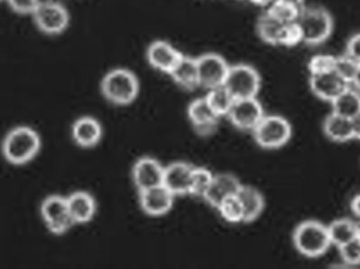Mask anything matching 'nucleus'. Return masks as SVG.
<instances>
[{"label":"nucleus","mask_w":360,"mask_h":269,"mask_svg":"<svg viewBox=\"0 0 360 269\" xmlns=\"http://www.w3.org/2000/svg\"><path fill=\"white\" fill-rule=\"evenodd\" d=\"M216 209L228 223L238 224L243 222V209L236 196L226 199Z\"/></svg>","instance_id":"c85d7f7f"},{"label":"nucleus","mask_w":360,"mask_h":269,"mask_svg":"<svg viewBox=\"0 0 360 269\" xmlns=\"http://www.w3.org/2000/svg\"><path fill=\"white\" fill-rule=\"evenodd\" d=\"M182 56L184 54L181 52L165 40H155L147 50V59L150 65L168 75L176 67Z\"/></svg>","instance_id":"2eb2a0df"},{"label":"nucleus","mask_w":360,"mask_h":269,"mask_svg":"<svg viewBox=\"0 0 360 269\" xmlns=\"http://www.w3.org/2000/svg\"><path fill=\"white\" fill-rule=\"evenodd\" d=\"M72 137L80 147H94L103 138V128L95 118L82 117L74 122Z\"/></svg>","instance_id":"6ab92c4d"},{"label":"nucleus","mask_w":360,"mask_h":269,"mask_svg":"<svg viewBox=\"0 0 360 269\" xmlns=\"http://www.w3.org/2000/svg\"><path fill=\"white\" fill-rule=\"evenodd\" d=\"M330 105L334 113L352 119L360 112V92L351 84Z\"/></svg>","instance_id":"b1692460"},{"label":"nucleus","mask_w":360,"mask_h":269,"mask_svg":"<svg viewBox=\"0 0 360 269\" xmlns=\"http://www.w3.org/2000/svg\"><path fill=\"white\" fill-rule=\"evenodd\" d=\"M173 81L186 91H194L199 86L196 58L184 54L176 67L169 74Z\"/></svg>","instance_id":"4be33fe9"},{"label":"nucleus","mask_w":360,"mask_h":269,"mask_svg":"<svg viewBox=\"0 0 360 269\" xmlns=\"http://www.w3.org/2000/svg\"><path fill=\"white\" fill-rule=\"evenodd\" d=\"M34 22L46 35H59L70 25V13L63 4L54 0L40 1L33 14Z\"/></svg>","instance_id":"0eeeda50"},{"label":"nucleus","mask_w":360,"mask_h":269,"mask_svg":"<svg viewBox=\"0 0 360 269\" xmlns=\"http://www.w3.org/2000/svg\"><path fill=\"white\" fill-rule=\"evenodd\" d=\"M241 186L243 184L235 176L230 173L215 175L207 194L203 197V200L210 206L217 209L226 199L236 196Z\"/></svg>","instance_id":"dca6fc26"},{"label":"nucleus","mask_w":360,"mask_h":269,"mask_svg":"<svg viewBox=\"0 0 360 269\" xmlns=\"http://www.w3.org/2000/svg\"><path fill=\"white\" fill-rule=\"evenodd\" d=\"M165 167L156 159L143 157L133 166L132 178L139 192L164 183Z\"/></svg>","instance_id":"9b49d317"},{"label":"nucleus","mask_w":360,"mask_h":269,"mask_svg":"<svg viewBox=\"0 0 360 269\" xmlns=\"http://www.w3.org/2000/svg\"><path fill=\"white\" fill-rule=\"evenodd\" d=\"M302 8L291 0H274L266 8V12L277 20L287 25L297 21Z\"/></svg>","instance_id":"bb28decb"},{"label":"nucleus","mask_w":360,"mask_h":269,"mask_svg":"<svg viewBox=\"0 0 360 269\" xmlns=\"http://www.w3.org/2000/svg\"><path fill=\"white\" fill-rule=\"evenodd\" d=\"M243 213V223L256 221L264 213L266 202L259 190L252 186H241L236 195Z\"/></svg>","instance_id":"412c9836"},{"label":"nucleus","mask_w":360,"mask_h":269,"mask_svg":"<svg viewBox=\"0 0 360 269\" xmlns=\"http://www.w3.org/2000/svg\"><path fill=\"white\" fill-rule=\"evenodd\" d=\"M254 140L264 150H279L289 143L293 128L287 118L281 115H266L254 129Z\"/></svg>","instance_id":"39448f33"},{"label":"nucleus","mask_w":360,"mask_h":269,"mask_svg":"<svg viewBox=\"0 0 360 269\" xmlns=\"http://www.w3.org/2000/svg\"><path fill=\"white\" fill-rule=\"evenodd\" d=\"M352 126H353V133H354V140H359L360 141V112L355 116L354 118H352Z\"/></svg>","instance_id":"e433bc0d"},{"label":"nucleus","mask_w":360,"mask_h":269,"mask_svg":"<svg viewBox=\"0 0 360 269\" xmlns=\"http://www.w3.org/2000/svg\"><path fill=\"white\" fill-rule=\"evenodd\" d=\"M40 213L48 230L56 236L65 234L74 225L65 197L58 195L46 197L42 201Z\"/></svg>","instance_id":"6e6552de"},{"label":"nucleus","mask_w":360,"mask_h":269,"mask_svg":"<svg viewBox=\"0 0 360 269\" xmlns=\"http://www.w3.org/2000/svg\"><path fill=\"white\" fill-rule=\"evenodd\" d=\"M6 1V0H0V2Z\"/></svg>","instance_id":"79ce46f5"},{"label":"nucleus","mask_w":360,"mask_h":269,"mask_svg":"<svg viewBox=\"0 0 360 269\" xmlns=\"http://www.w3.org/2000/svg\"><path fill=\"white\" fill-rule=\"evenodd\" d=\"M357 241H359V242L360 243V228H359V234H357Z\"/></svg>","instance_id":"a19ab883"},{"label":"nucleus","mask_w":360,"mask_h":269,"mask_svg":"<svg viewBox=\"0 0 360 269\" xmlns=\"http://www.w3.org/2000/svg\"><path fill=\"white\" fill-rule=\"evenodd\" d=\"M291 1H293L294 4L300 6V8H304V6H306V4H304V0H291Z\"/></svg>","instance_id":"ea45409f"},{"label":"nucleus","mask_w":360,"mask_h":269,"mask_svg":"<svg viewBox=\"0 0 360 269\" xmlns=\"http://www.w3.org/2000/svg\"><path fill=\"white\" fill-rule=\"evenodd\" d=\"M214 176L209 169L205 167H194L191 179V196L202 198L211 186Z\"/></svg>","instance_id":"cd10ccee"},{"label":"nucleus","mask_w":360,"mask_h":269,"mask_svg":"<svg viewBox=\"0 0 360 269\" xmlns=\"http://www.w3.org/2000/svg\"><path fill=\"white\" fill-rule=\"evenodd\" d=\"M336 56L331 54H317L311 57L308 63V71L310 75L329 73L334 71Z\"/></svg>","instance_id":"7c9ffc66"},{"label":"nucleus","mask_w":360,"mask_h":269,"mask_svg":"<svg viewBox=\"0 0 360 269\" xmlns=\"http://www.w3.org/2000/svg\"><path fill=\"white\" fill-rule=\"evenodd\" d=\"M350 209L355 217L360 219V194L355 195L350 202Z\"/></svg>","instance_id":"c9c22d12"},{"label":"nucleus","mask_w":360,"mask_h":269,"mask_svg":"<svg viewBox=\"0 0 360 269\" xmlns=\"http://www.w3.org/2000/svg\"><path fill=\"white\" fill-rule=\"evenodd\" d=\"M349 86L351 84H347L335 71L310 75L309 78L311 93L319 100L327 103H331Z\"/></svg>","instance_id":"4468645a"},{"label":"nucleus","mask_w":360,"mask_h":269,"mask_svg":"<svg viewBox=\"0 0 360 269\" xmlns=\"http://www.w3.org/2000/svg\"><path fill=\"white\" fill-rule=\"evenodd\" d=\"M235 99L255 98L262 88V76L245 63L231 65L224 84Z\"/></svg>","instance_id":"423d86ee"},{"label":"nucleus","mask_w":360,"mask_h":269,"mask_svg":"<svg viewBox=\"0 0 360 269\" xmlns=\"http://www.w3.org/2000/svg\"><path fill=\"white\" fill-rule=\"evenodd\" d=\"M67 201L74 224H86L92 221L96 214V202L89 192H73L67 197Z\"/></svg>","instance_id":"aec40b11"},{"label":"nucleus","mask_w":360,"mask_h":269,"mask_svg":"<svg viewBox=\"0 0 360 269\" xmlns=\"http://www.w3.org/2000/svg\"><path fill=\"white\" fill-rule=\"evenodd\" d=\"M359 63L355 61L354 59L351 58L347 54L342 55V56H336L335 67L334 71L340 76V78L345 80L347 84H352L355 76H356L357 71L359 69Z\"/></svg>","instance_id":"c756f323"},{"label":"nucleus","mask_w":360,"mask_h":269,"mask_svg":"<svg viewBox=\"0 0 360 269\" xmlns=\"http://www.w3.org/2000/svg\"><path fill=\"white\" fill-rule=\"evenodd\" d=\"M297 22L302 27L304 44L309 46L325 44L335 29L333 15L323 6H304L300 11Z\"/></svg>","instance_id":"7ed1b4c3"},{"label":"nucleus","mask_w":360,"mask_h":269,"mask_svg":"<svg viewBox=\"0 0 360 269\" xmlns=\"http://www.w3.org/2000/svg\"><path fill=\"white\" fill-rule=\"evenodd\" d=\"M283 27L285 23L281 22L268 13L264 12L256 21V33L264 44L273 46H281Z\"/></svg>","instance_id":"393cba45"},{"label":"nucleus","mask_w":360,"mask_h":269,"mask_svg":"<svg viewBox=\"0 0 360 269\" xmlns=\"http://www.w3.org/2000/svg\"><path fill=\"white\" fill-rule=\"evenodd\" d=\"M249 1L254 6H259V8H268L274 0H249Z\"/></svg>","instance_id":"4c0bfd02"},{"label":"nucleus","mask_w":360,"mask_h":269,"mask_svg":"<svg viewBox=\"0 0 360 269\" xmlns=\"http://www.w3.org/2000/svg\"><path fill=\"white\" fill-rule=\"evenodd\" d=\"M327 225L332 247L336 249L355 240L360 228L359 224L349 218H338Z\"/></svg>","instance_id":"5701e85b"},{"label":"nucleus","mask_w":360,"mask_h":269,"mask_svg":"<svg viewBox=\"0 0 360 269\" xmlns=\"http://www.w3.org/2000/svg\"><path fill=\"white\" fill-rule=\"evenodd\" d=\"M321 130L323 136L333 143H348L354 140L352 120L332 111L323 119Z\"/></svg>","instance_id":"a211bd4d"},{"label":"nucleus","mask_w":360,"mask_h":269,"mask_svg":"<svg viewBox=\"0 0 360 269\" xmlns=\"http://www.w3.org/2000/svg\"><path fill=\"white\" fill-rule=\"evenodd\" d=\"M175 196L164 185L139 192V204L146 215L162 217L172 211Z\"/></svg>","instance_id":"ddd939ff"},{"label":"nucleus","mask_w":360,"mask_h":269,"mask_svg":"<svg viewBox=\"0 0 360 269\" xmlns=\"http://www.w3.org/2000/svg\"><path fill=\"white\" fill-rule=\"evenodd\" d=\"M188 116L197 135L209 137L217 131L220 117L214 113L205 97L195 99L188 105Z\"/></svg>","instance_id":"f8f14e48"},{"label":"nucleus","mask_w":360,"mask_h":269,"mask_svg":"<svg viewBox=\"0 0 360 269\" xmlns=\"http://www.w3.org/2000/svg\"><path fill=\"white\" fill-rule=\"evenodd\" d=\"M101 93L115 105H129L139 94V81L133 72L115 69L105 74L101 81Z\"/></svg>","instance_id":"20e7f679"},{"label":"nucleus","mask_w":360,"mask_h":269,"mask_svg":"<svg viewBox=\"0 0 360 269\" xmlns=\"http://www.w3.org/2000/svg\"><path fill=\"white\" fill-rule=\"evenodd\" d=\"M352 86L360 92V65L359 71H357L356 76H355L354 80H353Z\"/></svg>","instance_id":"58836bf2"},{"label":"nucleus","mask_w":360,"mask_h":269,"mask_svg":"<svg viewBox=\"0 0 360 269\" xmlns=\"http://www.w3.org/2000/svg\"><path fill=\"white\" fill-rule=\"evenodd\" d=\"M13 12L19 15H32L41 0H6Z\"/></svg>","instance_id":"72a5a7b5"},{"label":"nucleus","mask_w":360,"mask_h":269,"mask_svg":"<svg viewBox=\"0 0 360 269\" xmlns=\"http://www.w3.org/2000/svg\"><path fill=\"white\" fill-rule=\"evenodd\" d=\"M340 260L344 262L345 265L355 268L360 266V243L355 240L338 247Z\"/></svg>","instance_id":"473e14b6"},{"label":"nucleus","mask_w":360,"mask_h":269,"mask_svg":"<svg viewBox=\"0 0 360 269\" xmlns=\"http://www.w3.org/2000/svg\"><path fill=\"white\" fill-rule=\"evenodd\" d=\"M345 54L354 59L360 65V32L349 38L346 44Z\"/></svg>","instance_id":"f704fd0d"},{"label":"nucleus","mask_w":360,"mask_h":269,"mask_svg":"<svg viewBox=\"0 0 360 269\" xmlns=\"http://www.w3.org/2000/svg\"><path fill=\"white\" fill-rule=\"evenodd\" d=\"M205 100L207 101L214 113L221 118L222 116H228L236 99L224 88V86H220L209 90V94L205 96Z\"/></svg>","instance_id":"a878e982"},{"label":"nucleus","mask_w":360,"mask_h":269,"mask_svg":"<svg viewBox=\"0 0 360 269\" xmlns=\"http://www.w3.org/2000/svg\"><path fill=\"white\" fill-rule=\"evenodd\" d=\"M199 86L211 90L224 86L231 65L216 53H207L196 58Z\"/></svg>","instance_id":"1a4fd4ad"},{"label":"nucleus","mask_w":360,"mask_h":269,"mask_svg":"<svg viewBox=\"0 0 360 269\" xmlns=\"http://www.w3.org/2000/svg\"><path fill=\"white\" fill-rule=\"evenodd\" d=\"M266 116L262 103L257 98L236 99L226 117L231 124L240 131L253 132Z\"/></svg>","instance_id":"9d476101"},{"label":"nucleus","mask_w":360,"mask_h":269,"mask_svg":"<svg viewBox=\"0 0 360 269\" xmlns=\"http://www.w3.org/2000/svg\"><path fill=\"white\" fill-rule=\"evenodd\" d=\"M194 167L186 162L171 163L165 167L162 185L175 197L190 195L191 179Z\"/></svg>","instance_id":"f3484780"},{"label":"nucleus","mask_w":360,"mask_h":269,"mask_svg":"<svg viewBox=\"0 0 360 269\" xmlns=\"http://www.w3.org/2000/svg\"><path fill=\"white\" fill-rule=\"evenodd\" d=\"M292 242L296 251L308 259H319L332 247L327 224L316 219L304 220L297 224Z\"/></svg>","instance_id":"f257e3e1"},{"label":"nucleus","mask_w":360,"mask_h":269,"mask_svg":"<svg viewBox=\"0 0 360 269\" xmlns=\"http://www.w3.org/2000/svg\"><path fill=\"white\" fill-rule=\"evenodd\" d=\"M300 44H304V36H302V27L298 25L297 21L285 25L281 34V46L294 48Z\"/></svg>","instance_id":"2f4dec72"},{"label":"nucleus","mask_w":360,"mask_h":269,"mask_svg":"<svg viewBox=\"0 0 360 269\" xmlns=\"http://www.w3.org/2000/svg\"><path fill=\"white\" fill-rule=\"evenodd\" d=\"M41 139L34 129L17 126L4 137L2 154L4 159L13 165H25L31 162L39 154Z\"/></svg>","instance_id":"f03ea898"}]
</instances>
